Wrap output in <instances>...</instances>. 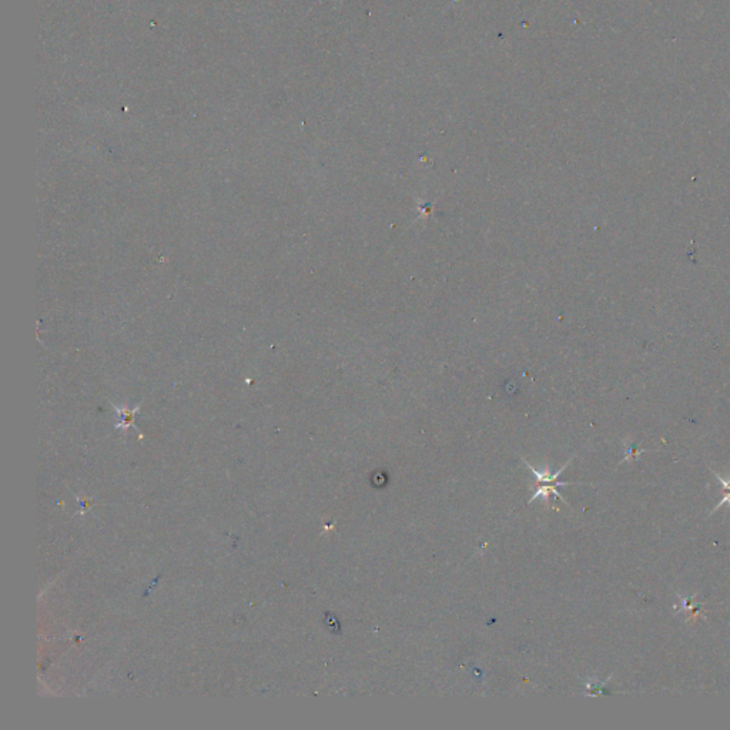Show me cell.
I'll use <instances>...</instances> for the list:
<instances>
[{
    "mask_svg": "<svg viewBox=\"0 0 730 730\" xmlns=\"http://www.w3.org/2000/svg\"><path fill=\"white\" fill-rule=\"evenodd\" d=\"M571 461H568L567 464H565L559 471H556V473H552V471L547 466L544 469H536L535 466H532L529 462L525 461L528 469L531 471V473L535 475V480H536V489H535V493L531 497L529 502H533L536 498H540L542 497L545 500V502L548 504L549 502V497L554 495V497H558L562 502L568 504L567 500H565L559 491L556 489L558 486H567V485H575V484H579V482H562V481H558L559 475L563 473L565 468H567L569 465Z\"/></svg>",
    "mask_w": 730,
    "mask_h": 730,
    "instance_id": "cell-1",
    "label": "cell"
},
{
    "mask_svg": "<svg viewBox=\"0 0 730 730\" xmlns=\"http://www.w3.org/2000/svg\"><path fill=\"white\" fill-rule=\"evenodd\" d=\"M641 453H642V451H641V450H638V448H637V446H633V445H630V446H629V450H626V455H628L626 458H635V457H638V455H639Z\"/></svg>",
    "mask_w": 730,
    "mask_h": 730,
    "instance_id": "cell-3",
    "label": "cell"
},
{
    "mask_svg": "<svg viewBox=\"0 0 730 730\" xmlns=\"http://www.w3.org/2000/svg\"><path fill=\"white\" fill-rule=\"evenodd\" d=\"M716 477H718L719 482L722 484V486H723V491L726 492V497H724V498L722 500V502H719V504H718V507H716V508L713 509V512H715L716 509H719L720 507L726 505V504H729V505H730V478H727V480H726V478H723V477H720V475H718V474H716Z\"/></svg>",
    "mask_w": 730,
    "mask_h": 730,
    "instance_id": "cell-2",
    "label": "cell"
}]
</instances>
